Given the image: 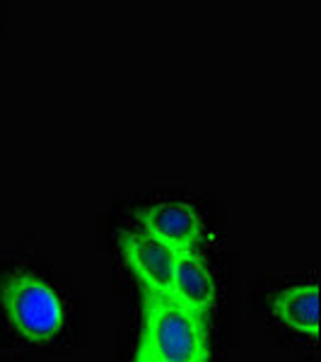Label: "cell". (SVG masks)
<instances>
[{"instance_id":"8992f818","label":"cell","mask_w":321,"mask_h":362,"mask_svg":"<svg viewBox=\"0 0 321 362\" xmlns=\"http://www.w3.org/2000/svg\"><path fill=\"white\" fill-rule=\"evenodd\" d=\"M273 319L283 329L302 336H319V290L312 283H297L276 295L271 305Z\"/></svg>"},{"instance_id":"5b68a950","label":"cell","mask_w":321,"mask_h":362,"mask_svg":"<svg viewBox=\"0 0 321 362\" xmlns=\"http://www.w3.org/2000/svg\"><path fill=\"white\" fill-rule=\"evenodd\" d=\"M167 297L186 307L189 312L198 314L201 319H206L218 305V280L210 271L208 261L198 256L196 251L179 254Z\"/></svg>"},{"instance_id":"6da1fadb","label":"cell","mask_w":321,"mask_h":362,"mask_svg":"<svg viewBox=\"0 0 321 362\" xmlns=\"http://www.w3.org/2000/svg\"><path fill=\"white\" fill-rule=\"evenodd\" d=\"M138 350L165 362H210L206 319L169 297L148 295Z\"/></svg>"},{"instance_id":"277c9868","label":"cell","mask_w":321,"mask_h":362,"mask_svg":"<svg viewBox=\"0 0 321 362\" xmlns=\"http://www.w3.org/2000/svg\"><path fill=\"white\" fill-rule=\"evenodd\" d=\"M145 235L167 244L177 254H191L206 237V223L194 203L189 201H157L140 213Z\"/></svg>"},{"instance_id":"7a4b0ae2","label":"cell","mask_w":321,"mask_h":362,"mask_svg":"<svg viewBox=\"0 0 321 362\" xmlns=\"http://www.w3.org/2000/svg\"><path fill=\"white\" fill-rule=\"evenodd\" d=\"M0 305L8 326L29 343L54 341L66 326V307L58 293L32 273H13L0 285Z\"/></svg>"},{"instance_id":"3957f363","label":"cell","mask_w":321,"mask_h":362,"mask_svg":"<svg viewBox=\"0 0 321 362\" xmlns=\"http://www.w3.org/2000/svg\"><path fill=\"white\" fill-rule=\"evenodd\" d=\"M119 247L124 254L128 271L136 276L138 285L150 297H167L172 288L174 268L179 254L167 244L157 242L150 235L140 232H121Z\"/></svg>"},{"instance_id":"52a82bcc","label":"cell","mask_w":321,"mask_h":362,"mask_svg":"<svg viewBox=\"0 0 321 362\" xmlns=\"http://www.w3.org/2000/svg\"><path fill=\"white\" fill-rule=\"evenodd\" d=\"M136 362H165V360H157V358H153V355H148V353H136Z\"/></svg>"}]
</instances>
